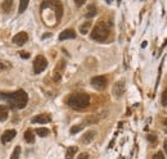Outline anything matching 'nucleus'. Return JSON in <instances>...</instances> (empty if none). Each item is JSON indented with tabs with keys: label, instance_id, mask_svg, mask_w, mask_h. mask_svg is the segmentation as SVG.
Returning <instances> with one entry per match:
<instances>
[{
	"label": "nucleus",
	"instance_id": "nucleus-7",
	"mask_svg": "<svg viewBox=\"0 0 167 159\" xmlns=\"http://www.w3.org/2000/svg\"><path fill=\"white\" fill-rule=\"evenodd\" d=\"M27 41H28V35H27L26 32H18V33L13 37V44L18 45V46L25 45Z\"/></svg>",
	"mask_w": 167,
	"mask_h": 159
},
{
	"label": "nucleus",
	"instance_id": "nucleus-29",
	"mask_svg": "<svg viewBox=\"0 0 167 159\" xmlns=\"http://www.w3.org/2000/svg\"><path fill=\"white\" fill-rule=\"evenodd\" d=\"M21 57H22V58H30V54H28V53H23V52H22V53H21Z\"/></svg>",
	"mask_w": 167,
	"mask_h": 159
},
{
	"label": "nucleus",
	"instance_id": "nucleus-30",
	"mask_svg": "<svg viewBox=\"0 0 167 159\" xmlns=\"http://www.w3.org/2000/svg\"><path fill=\"white\" fill-rule=\"evenodd\" d=\"M84 3H85V1H76V4H77V5H82Z\"/></svg>",
	"mask_w": 167,
	"mask_h": 159
},
{
	"label": "nucleus",
	"instance_id": "nucleus-11",
	"mask_svg": "<svg viewBox=\"0 0 167 159\" xmlns=\"http://www.w3.org/2000/svg\"><path fill=\"white\" fill-rule=\"evenodd\" d=\"M75 37H76V33H75V31L71 30V28L62 31L61 35H59V40H61V41L67 40V38H75Z\"/></svg>",
	"mask_w": 167,
	"mask_h": 159
},
{
	"label": "nucleus",
	"instance_id": "nucleus-9",
	"mask_svg": "<svg viewBox=\"0 0 167 159\" xmlns=\"http://www.w3.org/2000/svg\"><path fill=\"white\" fill-rule=\"evenodd\" d=\"M49 122H50L49 114H39L32 118V123H41V125H44V123H49Z\"/></svg>",
	"mask_w": 167,
	"mask_h": 159
},
{
	"label": "nucleus",
	"instance_id": "nucleus-5",
	"mask_svg": "<svg viewBox=\"0 0 167 159\" xmlns=\"http://www.w3.org/2000/svg\"><path fill=\"white\" fill-rule=\"evenodd\" d=\"M91 86L96 90H104L107 87V78L104 76H96L91 78Z\"/></svg>",
	"mask_w": 167,
	"mask_h": 159
},
{
	"label": "nucleus",
	"instance_id": "nucleus-25",
	"mask_svg": "<svg viewBox=\"0 0 167 159\" xmlns=\"http://www.w3.org/2000/svg\"><path fill=\"white\" fill-rule=\"evenodd\" d=\"M9 67H10V64H9V63L0 60V72H3L4 69H7V68H9Z\"/></svg>",
	"mask_w": 167,
	"mask_h": 159
},
{
	"label": "nucleus",
	"instance_id": "nucleus-23",
	"mask_svg": "<svg viewBox=\"0 0 167 159\" xmlns=\"http://www.w3.org/2000/svg\"><path fill=\"white\" fill-rule=\"evenodd\" d=\"M82 125H79V126H73V127H71V130H69V132H71L72 135H75V134H77V132H80L81 130H82Z\"/></svg>",
	"mask_w": 167,
	"mask_h": 159
},
{
	"label": "nucleus",
	"instance_id": "nucleus-13",
	"mask_svg": "<svg viewBox=\"0 0 167 159\" xmlns=\"http://www.w3.org/2000/svg\"><path fill=\"white\" fill-rule=\"evenodd\" d=\"M53 7H54V12H55V18L57 19H61V17H62V4L59 3V1H53Z\"/></svg>",
	"mask_w": 167,
	"mask_h": 159
},
{
	"label": "nucleus",
	"instance_id": "nucleus-31",
	"mask_svg": "<svg viewBox=\"0 0 167 159\" xmlns=\"http://www.w3.org/2000/svg\"><path fill=\"white\" fill-rule=\"evenodd\" d=\"M165 150H166V153H167V140L165 141Z\"/></svg>",
	"mask_w": 167,
	"mask_h": 159
},
{
	"label": "nucleus",
	"instance_id": "nucleus-6",
	"mask_svg": "<svg viewBox=\"0 0 167 159\" xmlns=\"http://www.w3.org/2000/svg\"><path fill=\"white\" fill-rule=\"evenodd\" d=\"M125 81H117L114 85H113V90H112V92H113V95L116 96V98H121V96L123 95V92H125Z\"/></svg>",
	"mask_w": 167,
	"mask_h": 159
},
{
	"label": "nucleus",
	"instance_id": "nucleus-20",
	"mask_svg": "<svg viewBox=\"0 0 167 159\" xmlns=\"http://www.w3.org/2000/svg\"><path fill=\"white\" fill-rule=\"evenodd\" d=\"M36 134L40 137H45V136H48V135H49V130L45 129V127H40V129L36 130Z\"/></svg>",
	"mask_w": 167,
	"mask_h": 159
},
{
	"label": "nucleus",
	"instance_id": "nucleus-3",
	"mask_svg": "<svg viewBox=\"0 0 167 159\" xmlns=\"http://www.w3.org/2000/svg\"><path fill=\"white\" fill-rule=\"evenodd\" d=\"M108 35H109V28L107 27L106 22H103V21L96 23L95 27L91 31V38L93 40L99 41V42L106 40V38L108 37Z\"/></svg>",
	"mask_w": 167,
	"mask_h": 159
},
{
	"label": "nucleus",
	"instance_id": "nucleus-2",
	"mask_svg": "<svg viewBox=\"0 0 167 159\" xmlns=\"http://www.w3.org/2000/svg\"><path fill=\"white\" fill-rule=\"evenodd\" d=\"M67 104L72 109H84L90 104V96L85 92H75V94L69 95Z\"/></svg>",
	"mask_w": 167,
	"mask_h": 159
},
{
	"label": "nucleus",
	"instance_id": "nucleus-10",
	"mask_svg": "<svg viewBox=\"0 0 167 159\" xmlns=\"http://www.w3.org/2000/svg\"><path fill=\"white\" fill-rule=\"evenodd\" d=\"M95 136H96V132H95V131H88V132L82 136L81 141H82V144L88 145V144H90V142H91L93 140H94Z\"/></svg>",
	"mask_w": 167,
	"mask_h": 159
},
{
	"label": "nucleus",
	"instance_id": "nucleus-21",
	"mask_svg": "<svg viewBox=\"0 0 167 159\" xmlns=\"http://www.w3.org/2000/svg\"><path fill=\"white\" fill-rule=\"evenodd\" d=\"M28 7V1L27 0H22L21 3H19V8H18V13H23V12L26 10V8Z\"/></svg>",
	"mask_w": 167,
	"mask_h": 159
},
{
	"label": "nucleus",
	"instance_id": "nucleus-15",
	"mask_svg": "<svg viewBox=\"0 0 167 159\" xmlns=\"http://www.w3.org/2000/svg\"><path fill=\"white\" fill-rule=\"evenodd\" d=\"M25 140L28 142V144H32V142L35 141V134L31 130H27L25 132Z\"/></svg>",
	"mask_w": 167,
	"mask_h": 159
},
{
	"label": "nucleus",
	"instance_id": "nucleus-24",
	"mask_svg": "<svg viewBox=\"0 0 167 159\" xmlns=\"http://www.w3.org/2000/svg\"><path fill=\"white\" fill-rule=\"evenodd\" d=\"M161 104L163 107H167V90H165L162 92V96H161Z\"/></svg>",
	"mask_w": 167,
	"mask_h": 159
},
{
	"label": "nucleus",
	"instance_id": "nucleus-12",
	"mask_svg": "<svg viewBox=\"0 0 167 159\" xmlns=\"http://www.w3.org/2000/svg\"><path fill=\"white\" fill-rule=\"evenodd\" d=\"M100 119V115H96V114H91V115H88L86 118L84 119L85 125H95V123H98Z\"/></svg>",
	"mask_w": 167,
	"mask_h": 159
},
{
	"label": "nucleus",
	"instance_id": "nucleus-17",
	"mask_svg": "<svg viewBox=\"0 0 167 159\" xmlns=\"http://www.w3.org/2000/svg\"><path fill=\"white\" fill-rule=\"evenodd\" d=\"M90 26H91V21H86L84 25L80 26V32L82 33V35H86L88 31L90 30Z\"/></svg>",
	"mask_w": 167,
	"mask_h": 159
},
{
	"label": "nucleus",
	"instance_id": "nucleus-27",
	"mask_svg": "<svg viewBox=\"0 0 167 159\" xmlns=\"http://www.w3.org/2000/svg\"><path fill=\"white\" fill-rule=\"evenodd\" d=\"M77 159H89V154L88 153H81V154H79Z\"/></svg>",
	"mask_w": 167,
	"mask_h": 159
},
{
	"label": "nucleus",
	"instance_id": "nucleus-8",
	"mask_svg": "<svg viewBox=\"0 0 167 159\" xmlns=\"http://www.w3.org/2000/svg\"><path fill=\"white\" fill-rule=\"evenodd\" d=\"M15 135H17L15 130H8V131H5V132L1 135V142H3V144H7V142L12 141L15 137Z\"/></svg>",
	"mask_w": 167,
	"mask_h": 159
},
{
	"label": "nucleus",
	"instance_id": "nucleus-28",
	"mask_svg": "<svg viewBox=\"0 0 167 159\" xmlns=\"http://www.w3.org/2000/svg\"><path fill=\"white\" fill-rule=\"evenodd\" d=\"M148 140L156 142V136H154V135H148Z\"/></svg>",
	"mask_w": 167,
	"mask_h": 159
},
{
	"label": "nucleus",
	"instance_id": "nucleus-14",
	"mask_svg": "<svg viewBox=\"0 0 167 159\" xmlns=\"http://www.w3.org/2000/svg\"><path fill=\"white\" fill-rule=\"evenodd\" d=\"M77 146H69L67 149V152H66V159H73L75 157V154L77 153Z\"/></svg>",
	"mask_w": 167,
	"mask_h": 159
},
{
	"label": "nucleus",
	"instance_id": "nucleus-19",
	"mask_svg": "<svg viewBox=\"0 0 167 159\" xmlns=\"http://www.w3.org/2000/svg\"><path fill=\"white\" fill-rule=\"evenodd\" d=\"M94 15H96V8L95 5H89L88 8V12H86V18H93Z\"/></svg>",
	"mask_w": 167,
	"mask_h": 159
},
{
	"label": "nucleus",
	"instance_id": "nucleus-18",
	"mask_svg": "<svg viewBox=\"0 0 167 159\" xmlns=\"http://www.w3.org/2000/svg\"><path fill=\"white\" fill-rule=\"evenodd\" d=\"M8 108L4 105H0V121H5L8 118Z\"/></svg>",
	"mask_w": 167,
	"mask_h": 159
},
{
	"label": "nucleus",
	"instance_id": "nucleus-22",
	"mask_svg": "<svg viewBox=\"0 0 167 159\" xmlns=\"http://www.w3.org/2000/svg\"><path fill=\"white\" fill-rule=\"evenodd\" d=\"M19 154H21V146H15L13 153H12L10 159H19Z\"/></svg>",
	"mask_w": 167,
	"mask_h": 159
},
{
	"label": "nucleus",
	"instance_id": "nucleus-32",
	"mask_svg": "<svg viewBox=\"0 0 167 159\" xmlns=\"http://www.w3.org/2000/svg\"><path fill=\"white\" fill-rule=\"evenodd\" d=\"M163 123H165V126H167V118H166L165 121H163Z\"/></svg>",
	"mask_w": 167,
	"mask_h": 159
},
{
	"label": "nucleus",
	"instance_id": "nucleus-16",
	"mask_svg": "<svg viewBox=\"0 0 167 159\" xmlns=\"http://www.w3.org/2000/svg\"><path fill=\"white\" fill-rule=\"evenodd\" d=\"M12 5H13V1H12V0H5V1H3L1 3V9H3L4 13H9Z\"/></svg>",
	"mask_w": 167,
	"mask_h": 159
},
{
	"label": "nucleus",
	"instance_id": "nucleus-4",
	"mask_svg": "<svg viewBox=\"0 0 167 159\" xmlns=\"http://www.w3.org/2000/svg\"><path fill=\"white\" fill-rule=\"evenodd\" d=\"M46 67H48V60L45 59V57L37 55L36 58H35V62H34V72L36 73V75L41 73Z\"/></svg>",
	"mask_w": 167,
	"mask_h": 159
},
{
	"label": "nucleus",
	"instance_id": "nucleus-1",
	"mask_svg": "<svg viewBox=\"0 0 167 159\" xmlns=\"http://www.w3.org/2000/svg\"><path fill=\"white\" fill-rule=\"evenodd\" d=\"M0 99H4L9 103V105L14 109H23L27 105L28 102V96L27 92L23 90H18V91H13V92H3L0 91Z\"/></svg>",
	"mask_w": 167,
	"mask_h": 159
},
{
	"label": "nucleus",
	"instance_id": "nucleus-26",
	"mask_svg": "<svg viewBox=\"0 0 167 159\" xmlns=\"http://www.w3.org/2000/svg\"><path fill=\"white\" fill-rule=\"evenodd\" d=\"M152 159H165V157H163V154H162V152H158L154 154Z\"/></svg>",
	"mask_w": 167,
	"mask_h": 159
}]
</instances>
